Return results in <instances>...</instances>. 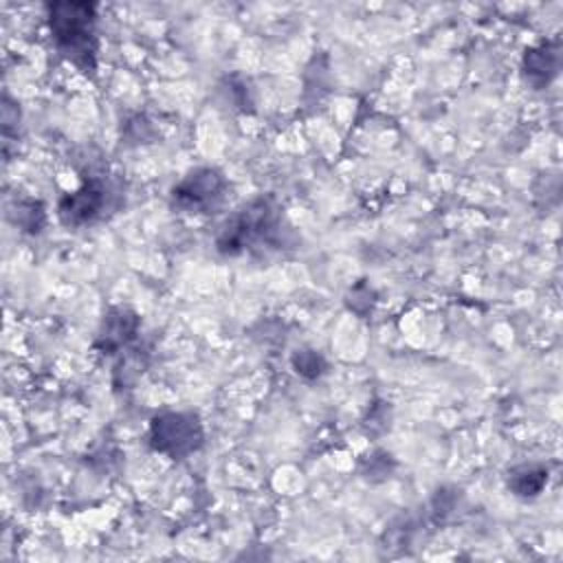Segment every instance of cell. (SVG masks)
<instances>
[{
	"label": "cell",
	"mask_w": 563,
	"mask_h": 563,
	"mask_svg": "<svg viewBox=\"0 0 563 563\" xmlns=\"http://www.w3.org/2000/svg\"><path fill=\"white\" fill-rule=\"evenodd\" d=\"M292 367L297 369V374L314 378V376H319L323 372L325 363H323V358L314 350H297L292 354Z\"/></svg>",
	"instance_id": "9c48e42d"
},
{
	"label": "cell",
	"mask_w": 563,
	"mask_h": 563,
	"mask_svg": "<svg viewBox=\"0 0 563 563\" xmlns=\"http://www.w3.org/2000/svg\"><path fill=\"white\" fill-rule=\"evenodd\" d=\"M202 438V424L198 416L189 411H167L156 416L150 424L152 449L174 460L200 449Z\"/></svg>",
	"instance_id": "3957f363"
},
{
	"label": "cell",
	"mask_w": 563,
	"mask_h": 563,
	"mask_svg": "<svg viewBox=\"0 0 563 563\" xmlns=\"http://www.w3.org/2000/svg\"><path fill=\"white\" fill-rule=\"evenodd\" d=\"M545 482H548V473L541 466H534V464L528 466L526 464V466H519V468L512 471V475L508 479V486L519 497H534V495L541 493Z\"/></svg>",
	"instance_id": "ba28073f"
},
{
	"label": "cell",
	"mask_w": 563,
	"mask_h": 563,
	"mask_svg": "<svg viewBox=\"0 0 563 563\" xmlns=\"http://www.w3.org/2000/svg\"><path fill=\"white\" fill-rule=\"evenodd\" d=\"M51 35L68 59L81 70L95 68V4L90 2H53L48 4Z\"/></svg>",
	"instance_id": "7a4b0ae2"
},
{
	"label": "cell",
	"mask_w": 563,
	"mask_h": 563,
	"mask_svg": "<svg viewBox=\"0 0 563 563\" xmlns=\"http://www.w3.org/2000/svg\"><path fill=\"white\" fill-rule=\"evenodd\" d=\"M224 191L227 180L218 169L198 167L174 185L172 205L183 213H207L222 202Z\"/></svg>",
	"instance_id": "277c9868"
},
{
	"label": "cell",
	"mask_w": 563,
	"mask_h": 563,
	"mask_svg": "<svg viewBox=\"0 0 563 563\" xmlns=\"http://www.w3.org/2000/svg\"><path fill=\"white\" fill-rule=\"evenodd\" d=\"M106 202H108V187L101 180L90 178L77 191H73L59 200L57 213L64 224L77 227V224H86V222L95 220L101 213V209L106 207Z\"/></svg>",
	"instance_id": "5b68a950"
},
{
	"label": "cell",
	"mask_w": 563,
	"mask_h": 563,
	"mask_svg": "<svg viewBox=\"0 0 563 563\" xmlns=\"http://www.w3.org/2000/svg\"><path fill=\"white\" fill-rule=\"evenodd\" d=\"M282 211L271 198H255L224 220L216 235V249L235 257L282 242Z\"/></svg>",
	"instance_id": "6da1fadb"
},
{
	"label": "cell",
	"mask_w": 563,
	"mask_h": 563,
	"mask_svg": "<svg viewBox=\"0 0 563 563\" xmlns=\"http://www.w3.org/2000/svg\"><path fill=\"white\" fill-rule=\"evenodd\" d=\"M556 48H552L550 44H541V46H534L530 51H526V57H523V70H526V77L534 84V86H543L550 81V77H554L556 73Z\"/></svg>",
	"instance_id": "52a82bcc"
},
{
	"label": "cell",
	"mask_w": 563,
	"mask_h": 563,
	"mask_svg": "<svg viewBox=\"0 0 563 563\" xmlns=\"http://www.w3.org/2000/svg\"><path fill=\"white\" fill-rule=\"evenodd\" d=\"M139 330V317L130 308H112L99 328L97 347L101 352H114L128 345Z\"/></svg>",
	"instance_id": "8992f818"
}]
</instances>
